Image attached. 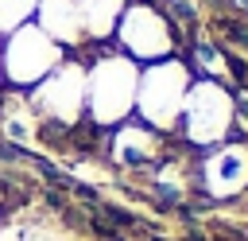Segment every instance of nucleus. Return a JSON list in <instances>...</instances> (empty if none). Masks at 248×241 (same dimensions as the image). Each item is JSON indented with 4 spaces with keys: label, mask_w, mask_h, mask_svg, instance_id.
I'll return each mask as SVG.
<instances>
[{
    "label": "nucleus",
    "mask_w": 248,
    "mask_h": 241,
    "mask_svg": "<svg viewBox=\"0 0 248 241\" xmlns=\"http://www.w3.org/2000/svg\"><path fill=\"white\" fill-rule=\"evenodd\" d=\"M213 241H240V237H236V233H229V229H221V233H217Z\"/></svg>",
    "instance_id": "nucleus-9"
},
{
    "label": "nucleus",
    "mask_w": 248,
    "mask_h": 241,
    "mask_svg": "<svg viewBox=\"0 0 248 241\" xmlns=\"http://www.w3.org/2000/svg\"><path fill=\"white\" fill-rule=\"evenodd\" d=\"M0 198H4V183H0Z\"/></svg>",
    "instance_id": "nucleus-10"
},
{
    "label": "nucleus",
    "mask_w": 248,
    "mask_h": 241,
    "mask_svg": "<svg viewBox=\"0 0 248 241\" xmlns=\"http://www.w3.org/2000/svg\"><path fill=\"white\" fill-rule=\"evenodd\" d=\"M124 0H78V16H81V35L85 43H105V35L116 27V19Z\"/></svg>",
    "instance_id": "nucleus-5"
},
{
    "label": "nucleus",
    "mask_w": 248,
    "mask_h": 241,
    "mask_svg": "<svg viewBox=\"0 0 248 241\" xmlns=\"http://www.w3.org/2000/svg\"><path fill=\"white\" fill-rule=\"evenodd\" d=\"M0 86H4V78H0Z\"/></svg>",
    "instance_id": "nucleus-11"
},
{
    "label": "nucleus",
    "mask_w": 248,
    "mask_h": 241,
    "mask_svg": "<svg viewBox=\"0 0 248 241\" xmlns=\"http://www.w3.org/2000/svg\"><path fill=\"white\" fill-rule=\"evenodd\" d=\"M213 27H217V35H229V43L248 47V27H244V23H236V19H217Z\"/></svg>",
    "instance_id": "nucleus-7"
},
{
    "label": "nucleus",
    "mask_w": 248,
    "mask_h": 241,
    "mask_svg": "<svg viewBox=\"0 0 248 241\" xmlns=\"http://www.w3.org/2000/svg\"><path fill=\"white\" fill-rule=\"evenodd\" d=\"M66 54H70V51L58 47V43L31 19V23H23V27H16L12 35L0 39V78H4L8 89L27 93V89H35Z\"/></svg>",
    "instance_id": "nucleus-1"
},
{
    "label": "nucleus",
    "mask_w": 248,
    "mask_h": 241,
    "mask_svg": "<svg viewBox=\"0 0 248 241\" xmlns=\"http://www.w3.org/2000/svg\"><path fill=\"white\" fill-rule=\"evenodd\" d=\"M136 86L140 78L128 58L101 54L93 66H85V120H93L97 128H108L112 120L128 117Z\"/></svg>",
    "instance_id": "nucleus-2"
},
{
    "label": "nucleus",
    "mask_w": 248,
    "mask_h": 241,
    "mask_svg": "<svg viewBox=\"0 0 248 241\" xmlns=\"http://www.w3.org/2000/svg\"><path fill=\"white\" fill-rule=\"evenodd\" d=\"M35 23H39L58 47H66V51L85 47L78 0H39V4H35Z\"/></svg>",
    "instance_id": "nucleus-4"
},
{
    "label": "nucleus",
    "mask_w": 248,
    "mask_h": 241,
    "mask_svg": "<svg viewBox=\"0 0 248 241\" xmlns=\"http://www.w3.org/2000/svg\"><path fill=\"white\" fill-rule=\"evenodd\" d=\"M27 105L43 124L70 132L78 120H85V66L66 54L35 89H27Z\"/></svg>",
    "instance_id": "nucleus-3"
},
{
    "label": "nucleus",
    "mask_w": 248,
    "mask_h": 241,
    "mask_svg": "<svg viewBox=\"0 0 248 241\" xmlns=\"http://www.w3.org/2000/svg\"><path fill=\"white\" fill-rule=\"evenodd\" d=\"M225 62H229V70H232V78H236L240 86H248V66H244V62H240V58H236L232 51H225Z\"/></svg>",
    "instance_id": "nucleus-8"
},
{
    "label": "nucleus",
    "mask_w": 248,
    "mask_h": 241,
    "mask_svg": "<svg viewBox=\"0 0 248 241\" xmlns=\"http://www.w3.org/2000/svg\"><path fill=\"white\" fill-rule=\"evenodd\" d=\"M35 4L39 0H0V39L12 35L16 27L35 19Z\"/></svg>",
    "instance_id": "nucleus-6"
},
{
    "label": "nucleus",
    "mask_w": 248,
    "mask_h": 241,
    "mask_svg": "<svg viewBox=\"0 0 248 241\" xmlns=\"http://www.w3.org/2000/svg\"><path fill=\"white\" fill-rule=\"evenodd\" d=\"M244 237H248V233H244Z\"/></svg>",
    "instance_id": "nucleus-12"
}]
</instances>
